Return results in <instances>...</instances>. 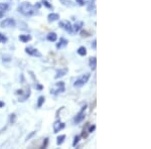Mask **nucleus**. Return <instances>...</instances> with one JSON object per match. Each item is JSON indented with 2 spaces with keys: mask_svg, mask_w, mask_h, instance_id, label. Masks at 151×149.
<instances>
[{
  "mask_svg": "<svg viewBox=\"0 0 151 149\" xmlns=\"http://www.w3.org/2000/svg\"><path fill=\"white\" fill-rule=\"evenodd\" d=\"M35 131H33V132H31V133L29 134V135L27 136V137H26V140H29V139H30L31 137H32V136L35 135Z\"/></svg>",
  "mask_w": 151,
  "mask_h": 149,
  "instance_id": "obj_30",
  "label": "nucleus"
},
{
  "mask_svg": "<svg viewBox=\"0 0 151 149\" xmlns=\"http://www.w3.org/2000/svg\"><path fill=\"white\" fill-rule=\"evenodd\" d=\"M16 94H17V95H20V96H21V95L23 94V91H22V90H17V91H16Z\"/></svg>",
  "mask_w": 151,
  "mask_h": 149,
  "instance_id": "obj_33",
  "label": "nucleus"
},
{
  "mask_svg": "<svg viewBox=\"0 0 151 149\" xmlns=\"http://www.w3.org/2000/svg\"><path fill=\"white\" fill-rule=\"evenodd\" d=\"M68 43H69V41H68L65 38H60V41H58V43H57V48L58 50H60V48H65V46L68 45Z\"/></svg>",
  "mask_w": 151,
  "mask_h": 149,
  "instance_id": "obj_12",
  "label": "nucleus"
},
{
  "mask_svg": "<svg viewBox=\"0 0 151 149\" xmlns=\"http://www.w3.org/2000/svg\"><path fill=\"white\" fill-rule=\"evenodd\" d=\"M17 10L19 13L23 14L24 16H33L37 14L38 9H36L35 5L30 3V2H22L20 5L18 6Z\"/></svg>",
  "mask_w": 151,
  "mask_h": 149,
  "instance_id": "obj_1",
  "label": "nucleus"
},
{
  "mask_svg": "<svg viewBox=\"0 0 151 149\" xmlns=\"http://www.w3.org/2000/svg\"><path fill=\"white\" fill-rule=\"evenodd\" d=\"M47 143H48V138H45V141H43V143H42V145H41V147H40V148H47Z\"/></svg>",
  "mask_w": 151,
  "mask_h": 149,
  "instance_id": "obj_29",
  "label": "nucleus"
},
{
  "mask_svg": "<svg viewBox=\"0 0 151 149\" xmlns=\"http://www.w3.org/2000/svg\"><path fill=\"white\" fill-rule=\"evenodd\" d=\"M9 121H10L11 124L15 123V121H16V115L15 114H11L10 117H9Z\"/></svg>",
  "mask_w": 151,
  "mask_h": 149,
  "instance_id": "obj_24",
  "label": "nucleus"
},
{
  "mask_svg": "<svg viewBox=\"0 0 151 149\" xmlns=\"http://www.w3.org/2000/svg\"><path fill=\"white\" fill-rule=\"evenodd\" d=\"M65 134L58 136V138H57V144H58V146L62 145V144L64 143V141H65Z\"/></svg>",
  "mask_w": 151,
  "mask_h": 149,
  "instance_id": "obj_19",
  "label": "nucleus"
},
{
  "mask_svg": "<svg viewBox=\"0 0 151 149\" xmlns=\"http://www.w3.org/2000/svg\"><path fill=\"white\" fill-rule=\"evenodd\" d=\"M21 96H22V97L19 98L18 101H19V102H24V101H26V100H27L28 98H29V96H30V88H28L27 91H26L25 94H24V95L22 94Z\"/></svg>",
  "mask_w": 151,
  "mask_h": 149,
  "instance_id": "obj_14",
  "label": "nucleus"
},
{
  "mask_svg": "<svg viewBox=\"0 0 151 149\" xmlns=\"http://www.w3.org/2000/svg\"><path fill=\"white\" fill-rule=\"evenodd\" d=\"M7 41V37L4 35L0 33V42H6Z\"/></svg>",
  "mask_w": 151,
  "mask_h": 149,
  "instance_id": "obj_25",
  "label": "nucleus"
},
{
  "mask_svg": "<svg viewBox=\"0 0 151 149\" xmlns=\"http://www.w3.org/2000/svg\"><path fill=\"white\" fill-rule=\"evenodd\" d=\"M94 2H95V0H91V1H90V5L88 6V10H89V11H91L92 8H93V7L95 6Z\"/></svg>",
  "mask_w": 151,
  "mask_h": 149,
  "instance_id": "obj_28",
  "label": "nucleus"
},
{
  "mask_svg": "<svg viewBox=\"0 0 151 149\" xmlns=\"http://www.w3.org/2000/svg\"><path fill=\"white\" fill-rule=\"evenodd\" d=\"M77 53H79L80 55H82V57H85V55H87V48H85V46H80V48H78Z\"/></svg>",
  "mask_w": 151,
  "mask_h": 149,
  "instance_id": "obj_18",
  "label": "nucleus"
},
{
  "mask_svg": "<svg viewBox=\"0 0 151 149\" xmlns=\"http://www.w3.org/2000/svg\"><path fill=\"white\" fill-rule=\"evenodd\" d=\"M60 3L63 4V5L67 6V7H74L76 6V3H74L73 1H70V0H60Z\"/></svg>",
  "mask_w": 151,
  "mask_h": 149,
  "instance_id": "obj_16",
  "label": "nucleus"
},
{
  "mask_svg": "<svg viewBox=\"0 0 151 149\" xmlns=\"http://www.w3.org/2000/svg\"><path fill=\"white\" fill-rule=\"evenodd\" d=\"M3 15H4V13L2 11H0V18H2L3 17Z\"/></svg>",
  "mask_w": 151,
  "mask_h": 149,
  "instance_id": "obj_36",
  "label": "nucleus"
},
{
  "mask_svg": "<svg viewBox=\"0 0 151 149\" xmlns=\"http://www.w3.org/2000/svg\"><path fill=\"white\" fill-rule=\"evenodd\" d=\"M45 98L43 97V96L38 97V100H37V108H41V107H42V105H43V103H45Z\"/></svg>",
  "mask_w": 151,
  "mask_h": 149,
  "instance_id": "obj_20",
  "label": "nucleus"
},
{
  "mask_svg": "<svg viewBox=\"0 0 151 149\" xmlns=\"http://www.w3.org/2000/svg\"><path fill=\"white\" fill-rule=\"evenodd\" d=\"M52 127H53V133H58V132H60V130H63L65 128V123L60 122V120H57L52 124Z\"/></svg>",
  "mask_w": 151,
  "mask_h": 149,
  "instance_id": "obj_8",
  "label": "nucleus"
},
{
  "mask_svg": "<svg viewBox=\"0 0 151 149\" xmlns=\"http://www.w3.org/2000/svg\"><path fill=\"white\" fill-rule=\"evenodd\" d=\"M60 26L63 27L65 31H68L69 33H73L74 30H73V25L70 21H60Z\"/></svg>",
  "mask_w": 151,
  "mask_h": 149,
  "instance_id": "obj_7",
  "label": "nucleus"
},
{
  "mask_svg": "<svg viewBox=\"0 0 151 149\" xmlns=\"http://www.w3.org/2000/svg\"><path fill=\"white\" fill-rule=\"evenodd\" d=\"M47 40L48 41H52V42H55V40H58V35H57V33L55 32H50L47 35Z\"/></svg>",
  "mask_w": 151,
  "mask_h": 149,
  "instance_id": "obj_15",
  "label": "nucleus"
},
{
  "mask_svg": "<svg viewBox=\"0 0 151 149\" xmlns=\"http://www.w3.org/2000/svg\"><path fill=\"white\" fill-rule=\"evenodd\" d=\"M55 87H57V89H52L50 90V93L53 95H58L60 94V93H64L65 92V83L64 82H58L57 84H55Z\"/></svg>",
  "mask_w": 151,
  "mask_h": 149,
  "instance_id": "obj_5",
  "label": "nucleus"
},
{
  "mask_svg": "<svg viewBox=\"0 0 151 149\" xmlns=\"http://www.w3.org/2000/svg\"><path fill=\"white\" fill-rule=\"evenodd\" d=\"M25 53L29 55H32V57H37V58L41 57V53H40V50H36L35 48H31V46L25 48Z\"/></svg>",
  "mask_w": 151,
  "mask_h": 149,
  "instance_id": "obj_6",
  "label": "nucleus"
},
{
  "mask_svg": "<svg viewBox=\"0 0 151 149\" xmlns=\"http://www.w3.org/2000/svg\"><path fill=\"white\" fill-rule=\"evenodd\" d=\"M80 139H81V136H75V138H74V142H73V147H77V145H78V143L80 142Z\"/></svg>",
  "mask_w": 151,
  "mask_h": 149,
  "instance_id": "obj_23",
  "label": "nucleus"
},
{
  "mask_svg": "<svg viewBox=\"0 0 151 149\" xmlns=\"http://www.w3.org/2000/svg\"><path fill=\"white\" fill-rule=\"evenodd\" d=\"M35 7L36 9H40V7H41V3H40V2H37L36 4H35Z\"/></svg>",
  "mask_w": 151,
  "mask_h": 149,
  "instance_id": "obj_31",
  "label": "nucleus"
},
{
  "mask_svg": "<svg viewBox=\"0 0 151 149\" xmlns=\"http://www.w3.org/2000/svg\"><path fill=\"white\" fill-rule=\"evenodd\" d=\"M41 5H43V6H45L47 8H50V9H52V5L50 4V1H47V0H41Z\"/></svg>",
  "mask_w": 151,
  "mask_h": 149,
  "instance_id": "obj_21",
  "label": "nucleus"
},
{
  "mask_svg": "<svg viewBox=\"0 0 151 149\" xmlns=\"http://www.w3.org/2000/svg\"><path fill=\"white\" fill-rule=\"evenodd\" d=\"M96 43H97L96 40H94V42H92V48H94V50H96Z\"/></svg>",
  "mask_w": 151,
  "mask_h": 149,
  "instance_id": "obj_32",
  "label": "nucleus"
},
{
  "mask_svg": "<svg viewBox=\"0 0 151 149\" xmlns=\"http://www.w3.org/2000/svg\"><path fill=\"white\" fill-rule=\"evenodd\" d=\"M89 66H90V68H91V69L93 70V71L96 70V68H97V58L96 57L90 58V60H89Z\"/></svg>",
  "mask_w": 151,
  "mask_h": 149,
  "instance_id": "obj_11",
  "label": "nucleus"
},
{
  "mask_svg": "<svg viewBox=\"0 0 151 149\" xmlns=\"http://www.w3.org/2000/svg\"><path fill=\"white\" fill-rule=\"evenodd\" d=\"M86 109H87V105H85V106L82 108L81 111H80L79 113L76 115V117L74 118V122H75L76 124L81 123V122L85 119V117H86V115H85V111H86Z\"/></svg>",
  "mask_w": 151,
  "mask_h": 149,
  "instance_id": "obj_4",
  "label": "nucleus"
},
{
  "mask_svg": "<svg viewBox=\"0 0 151 149\" xmlns=\"http://www.w3.org/2000/svg\"><path fill=\"white\" fill-rule=\"evenodd\" d=\"M10 1L12 2V3H18L19 0H10Z\"/></svg>",
  "mask_w": 151,
  "mask_h": 149,
  "instance_id": "obj_35",
  "label": "nucleus"
},
{
  "mask_svg": "<svg viewBox=\"0 0 151 149\" xmlns=\"http://www.w3.org/2000/svg\"><path fill=\"white\" fill-rule=\"evenodd\" d=\"M8 4L7 3H3V2H0V11H6L8 9Z\"/></svg>",
  "mask_w": 151,
  "mask_h": 149,
  "instance_id": "obj_22",
  "label": "nucleus"
},
{
  "mask_svg": "<svg viewBox=\"0 0 151 149\" xmlns=\"http://www.w3.org/2000/svg\"><path fill=\"white\" fill-rule=\"evenodd\" d=\"M83 25H84V23L82 22V21H80V22L76 23L74 26H73V30H74V32H78V31L81 30V28L83 27Z\"/></svg>",
  "mask_w": 151,
  "mask_h": 149,
  "instance_id": "obj_17",
  "label": "nucleus"
},
{
  "mask_svg": "<svg viewBox=\"0 0 151 149\" xmlns=\"http://www.w3.org/2000/svg\"><path fill=\"white\" fill-rule=\"evenodd\" d=\"M16 25V22L13 18H6L3 21L0 22V26L2 28H9V27H14Z\"/></svg>",
  "mask_w": 151,
  "mask_h": 149,
  "instance_id": "obj_3",
  "label": "nucleus"
},
{
  "mask_svg": "<svg viewBox=\"0 0 151 149\" xmlns=\"http://www.w3.org/2000/svg\"><path fill=\"white\" fill-rule=\"evenodd\" d=\"M68 72H69V69H68V68H63V69L57 70V74L55 76V79H60V78L64 77V76L67 75Z\"/></svg>",
  "mask_w": 151,
  "mask_h": 149,
  "instance_id": "obj_9",
  "label": "nucleus"
},
{
  "mask_svg": "<svg viewBox=\"0 0 151 149\" xmlns=\"http://www.w3.org/2000/svg\"><path fill=\"white\" fill-rule=\"evenodd\" d=\"M4 106H5V103L2 102V101H0V108H3Z\"/></svg>",
  "mask_w": 151,
  "mask_h": 149,
  "instance_id": "obj_34",
  "label": "nucleus"
},
{
  "mask_svg": "<svg viewBox=\"0 0 151 149\" xmlns=\"http://www.w3.org/2000/svg\"><path fill=\"white\" fill-rule=\"evenodd\" d=\"M76 2H77L80 6H84V5H86V4H87L86 0H76Z\"/></svg>",
  "mask_w": 151,
  "mask_h": 149,
  "instance_id": "obj_26",
  "label": "nucleus"
},
{
  "mask_svg": "<svg viewBox=\"0 0 151 149\" xmlns=\"http://www.w3.org/2000/svg\"><path fill=\"white\" fill-rule=\"evenodd\" d=\"M96 130V125H91L90 126V128H89V130H88V133H93V132Z\"/></svg>",
  "mask_w": 151,
  "mask_h": 149,
  "instance_id": "obj_27",
  "label": "nucleus"
},
{
  "mask_svg": "<svg viewBox=\"0 0 151 149\" xmlns=\"http://www.w3.org/2000/svg\"><path fill=\"white\" fill-rule=\"evenodd\" d=\"M19 40L22 41V42H28L31 40V35H19Z\"/></svg>",
  "mask_w": 151,
  "mask_h": 149,
  "instance_id": "obj_13",
  "label": "nucleus"
},
{
  "mask_svg": "<svg viewBox=\"0 0 151 149\" xmlns=\"http://www.w3.org/2000/svg\"><path fill=\"white\" fill-rule=\"evenodd\" d=\"M60 19V15L58 13H55V12H52L47 15V20L48 22H55V21H58Z\"/></svg>",
  "mask_w": 151,
  "mask_h": 149,
  "instance_id": "obj_10",
  "label": "nucleus"
},
{
  "mask_svg": "<svg viewBox=\"0 0 151 149\" xmlns=\"http://www.w3.org/2000/svg\"><path fill=\"white\" fill-rule=\"evenodd\" d=\"M90 77H91V74H90V73L83 75L82 77L80 78V79H78V80L74 83V87H75V88H81V87H83V86H84V85L88 82V81H89Z\"/></svg>",
  "mask_w": 151,
  "mask_h": 149,
  "instance_id": "obj_2",
  "label": "nucleus"
}]
</instances>
